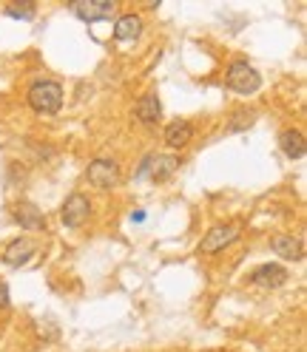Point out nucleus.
Returning <instances> with one entry per match:
<instances>
[{
    "instance_id": "nucleus-1",
    "label": "nucleus",
    "mask_w": 307,
    "mask_h": 352,
    "mask_svg": "<svg viewBox=\"0 0 307 352\" xmlns=\"http://www.w3.org/2000/svg\"><path fill=\"white\" fill-rule=\"evenodd\" d=\"M29 105L34 114H57L63 108V85L54 80H37L29 88Z\"/></svg>"
},
{
    "instance_id": "nucleus-2",
    "label": "nucleus",
    "mask_w": 307,
    "mask_h": 352,
    "mask_svg": "<svg viewBox=\"0 0 307 352\" xmlns=\"http://www.w3.org/2000/svg\"><path fill=\"white\" fill-rule=\"evenodd\" d=\"M225 85L236 94L251 97L262 88V77L248 60H236V63H231V69L225 74Z\"/></svg>"
},
{
    "instance_id": "nucleus-3",
    "label": "nucleus",
    "mask_w": 307,
    "mask_h": 352,
    "mask_svg": "<svg viewBox=\"0 0 307 352\" xmlns=\"http://www.w3.org/2000/svg\"><path fill=\"white\" fill-rule=\"evenodd\" d=\"M242 236V225H236V222H228V225H213L202 241H200V253L202 256H213L219 250H225L228 245H233V241Z\"/></svg>"
},
{
    "instance_id": "nucleus-4",
    "label": "nucleus",
    "mask_w": 307,
    "mask_h": 352,
    "mask_svg": "<svg viewBox=\"0 0 307 352\" xmlns=\"http://www.w3.org/2000/svg\"><path fill=\"white\" fill-rule=\"evenodd\" d=\"M85 179H89L94 188L100 190H108V188H117L120 182V165L114 160H108V157H100L89 165V170H85Z\"/></svg>"
},
{
    "instance_id": "nucleus-5",
    "label": "nucleus",
    "mask_w": 307,
    "mask_h": 352,
    "mask_svg": "<svg viewBox=\"0 0 307 352\" xmlns=\"http://www.w3.org/2000/svg\"><path fill=\"white\" fill-rule=\"evenodd\" d=\"M72 12L83 20V23H100V20H108L117 6L112 3V0H77V3H72Z\"/></svg>"
},
{
    "instance_id": "nucleus-6",
    "label": "nucleus",
    "mask_w": 307,
    "mask_h": 352,
    "mask_svg": "<svg viewBox=\"0 0 307 352\" xmlns=\"http://www.w3.org/2000/svg\"><path fill=\"white\" fill-rule=\"evenodd\" d=\"M92 216V199L85 193H72L63 202V225L65 228H80L85 219Z\"/></svg>"
},
{
    "instance_id": "nucleus-7",
    "label": "nucleus",
    "mask_w": 307,
    "mask_h": 352,
    "mask_svg": "<svg viewBox=\"0 0 307 352\" xmlns=\"http://www.w3.org/2000/svg\"><path fill=\"white\" fill-rule=\"evenodd\" d=\"M180 168V160L177 157H154V153H148V157L142 160V165H140V170H137V176H145V173H151V179H157V182H162V179H168V176H173V170Z\"/></svg>"
},
{
    "instance_id": "nucleus-8",
    "label": "nucleus",
    "mask_w": 307,
    "mask_h": 352,
    "mask_svg": "<svg viewBox=\"0 0 307 352\" xmlns=\"http://www.w3.org/2000/svg\"><path fill=\"white\" fill-rule=\"evenodd\" d=\"M288 270L282 267V264H262V267H256L251 273V284H256V287H282V284H288Z\"/></svg>"
},
{
    "instance_id": "nucleus-9",
    "label": "nucleus",
    "mask_w": 307,
    "mask_h": 352,
    "mask_svg": "<svg viewBox=\"0 0 307 352\" xmlns=\"http://www.w3.org/2000/svg\"><path fill=\"white\" fill-rule=\"evenodd\" d=\"M12 216H14V222L20 228H26V230H43L46 228V216H43V210L32 202H17Z\"/></svg>"
},
{
    "instance_id": "nucleus-10",
    "label": "nucleus",
    "mask_w": 307,
    "mask_h": 352,
    "mask_svg": "<svg viewBox=\"0 0 307 352\" xmlns=\"http://www.w3.org/2000/svg\"><path fill=\"white\" fill-rule=\"evenodd\" d=\"M193 140V125L188 120H173L165 125V145L173 148V151H180L185 148L188 142Z\"/></svg>"
},
{
    "instance_id": "nucleus-11",
    "label": "nucleus",
    "mask_w": 307,
    "mask_h": 352,
    "mask_svg": "<svg viewBox=\"0 0 307 352\" xmlns=\"http://www.w3.org/2000/svg\"><path fill=\"white\" fill-rule=\"evenodd\" d=\"M134 114H137V120L142 122V125H154V122H160L162 120V102H160V97L157 94H145V97H140V102H137V108H134Z\"/></svg>"
},
{
    "instance_id": "nucleus-12",
    "label": "nucleus",
    "mask_w": 307,
    "mask_h": 352,
    "mask_svg": "<svg viewBox=\"0 0 307 352\" xmlns=\"http://www.w3.org/2000/svg\"><path fill=\"white\" fill-rule=\"evenodd\" d=\"M34 256V245L29 239H14L12 245L3 250V261L12 264V267H23V264H29Z\"/></svg>"
},
{
    "instance_id": "nucleus-13",
    "label": "nucleus",
    "mask_w": 307,
    "mask_h": 352,
    "mask_svg": "<svg viewBox=\"0 0 307 352\" xmlns=\"http://www.w3.org/2000/svg\"><path fill=\"white\" fill-rule=\"evenodd\" d=\"M279 148H282V153H284L288 160H301L304 151H307V142H304V137H301V131L290 128V131H282Z\"/></svg>"
},
{
    "instance_id": "nucleus-14",
    "label": "nucleus",
    "mask_w": 307,
    "mask_h": 352,
    "mask_svg": "<svg viewBox=\"0 0 307 352\" xmlns=\"http://www.w3.org/2000/svg\"><path fill=\"white\" fill-rule=\"evenodd\" d=\"M271 248H273L282 258H288V261H301V258H304V245H301L299 239H293V236H273Z\"/></svg>"
},
{
    "instance_id": "nucleus-15",
    "label": "nucleus",
    "mask_w": 307,
    "mask_h": 352,
    "mask_svg": "<svg viewBox=\"0 0 307 352\" xmlns=\"http://www.w3.org/2000/svg\"><path fill=\"white\" fill-rule=\"evenodd\" d=\"M142 34V17L140 14H123L114 23V40L125 43V40H137Z\"/></svg>"
},
{
    "instance_id": "nucleus-16",
    "label": "nucleus",
    "mask_w": 307,
    "mask_h": 352,
    "mask_svg": "<svg viewBox=\"0 0 307 352\" xmlns=\"http://www.w3.org/2000/svg\"><path fill=\"white\" fill-rule=\"evenodd\" d=\"M256 122V111H233V117H231V122H228V131L231 134H239V131H245V128H251Z\"/></svg>"
},
{
    "instance_id": "nucleus-17",
    "label": "nucleus",
    "mask_w": 307,
    "mask_h": 352,
    "mask_svg": "<svg viewBox=\"0 0 307 352\" xmlns=\"http://www.w3.org/2000/svg\"><path fill=\"white\" fill-rule=\"evenodd\" d=\"M6 14L14 20H32L34 17V3H23V6H6Z\"/></svg>"
},
{
    "instance_id": "nucleus-18",
    "label": "nucleus",
    "mask_w": 307,
    "mask_h": 352,
    "mask_svg": "<svg viewBox=\"0 0 307 352\" xmlns=\"http://www.w3.org/2000/svg\"><path fill=\"white\" fill-rule=\"evenodd\" d=\"M9 307V287H6V281H0V310H6Z\"/></svg>"
},
{
    "instance_id": "nucleus-19",
    "label": "nucleus",
    "mask_w": 307,
    "mask_h": 352,
    "mask_svg": "<svg viewBox=\"0 0 307 352\" xmlns=\"http://www.w3.org/2000/svg\"><path fill=\"white\" fill-rule=\"evenodd\" d=\"M131 222H145V210H134V213H131Z\"/></svg>"
}]
</instances>
